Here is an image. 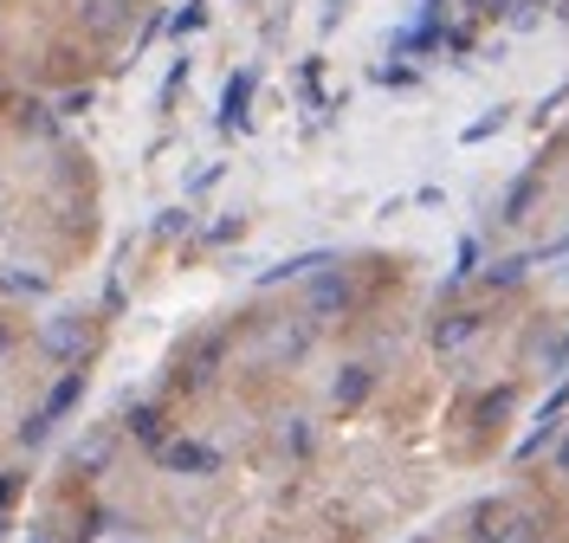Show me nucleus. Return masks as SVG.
Wrapping results in <instances>:
<instances>
[{
    "mask_svg": "<svg viewBox=\"0 0 569 543\" xmlns=\"http://www.w3.org/2000/svg\"><path fill=\"white\" fill-rule=\"evenodd\" d=\"M91 311H52L46 324L33 330V350L46 362H59V369H84V356H91Z\"/></svg>",
    "mask_w": 569,
    "mask_h": 543,
    "instance_id": "1",
    "label": "nucleus"
},
{
    "mask_svg": "<svg viewBox=\"0 0 569 543\" xmlns=\"http://www.w3.org/2000/svg\"><path fill=\"white\" fill-rule=\"evenodd\" d=\"M350 311H356V279L343 265H330V272H318V279L305 285V318H311V324H337V318H350Z\"/></svg>",
    "mask_w": 569,
    "mask_h": 543,
    "instance_id": "2",
    "label": "nucleus"
},
{
    "mask_svg": "<svg viewBox=\"0 0 569 543\" xmlns=\"http://www.w3.org/2000/svg\"><path fill=\"white\" fill-rule=\"evenodd\" d=\"M156 466L176 472V479H213V472L227 466V460H220V446H208V440L176 434L169 446H162V453H156Z\"/></svg>",
    "mask_w": 569,
    "mask_h": 543,
    "instance_id": "3",
    "label": "nucleus"
},
{
    "mask_svg": "<svg viewBox=\"0 0 569 543\" xmlns=\"http://www.w3.org/2000/svg\"><path fill=\"white\" fill-rule=\"evenodd\" d=\"M369 395H376V362H343V369L330 375V408H337V414H356Z\"/></svg>",
    "mask_w": 569,
    "mask_h": 543,
    "instance_id": "4",
    "label": "nucleus"
},
{
    "mask_svg": "<svg viewBox=\"0 0 569 543\" xmlns=\"http://www.w3.org/2000/svg\"><path fill=\"white\" fill-rule=\"evenodd\" d=\"M252 91H259V66H240V72L227 78V91H220V130H227V137H240V130H247Z\"/></svg>",
    "mask_w": 569,
    "mask_h": 543,
    "instance_id": "5",
    "label": "nucleus"
},
{
    "mask_svg": "<svg viewBox=\"0 0 569 543\" xmlns=\"http://www.w3.org/2000/svg\"><path fill=\"white\" fill-rule=\"evenodd\" d=\"M220 356H227V330H213L194 343V356H181V389H208L220 375Z\"/></svg>",
    "mask_w": 569,
    "mask_h": 543,
    "instance_id": "6",
    "label": "nucleus"
},
{
    "mask_svg": "<svg viewBox=\"0 0 569 543\" xmlns=\"http://www.w3.org/2000/svg\"><path fill=\"white\" fill-rule=\"evenodd\" d=\"M330 265H337L330 253H291V259H279V265H259V279H252V285L272 291V285H284V279H305V285H311V279L330 272Z\"/></svg>",
    "mask_w": 569,
    "mask_h": 543,
    "instance_id": "7",
    "label": "nucleus"
},
{
    "mask_svg": "<svg viewBox=\"0 0 569 543\" xmlns=\"http://www.w3.org/2000/svg\"><path fill=\"white\" fill-rule=\"evenodd\" d=\"M479 330H486V311H447V318L433 324V350H440V356H453V350H466Z\"/></svg>",
    "mask_w": 569,
    "mask_h": 543,
    "instance_id": "8",
    "label": "nucleus"
},
{
    "mask_svg": "<svg viewBox=\"0 0 569 543\" xmlns=\"http://www.w3.org/2000/svg\"><path fill=\"white\" fill-rule=\"evenodd\" d=\"M78 13H84V33H98V39H117L123 27H130V13H137V0H84Z\"/></svg>",
    "mask_w": 569,
    "mask_h": 543,
    "instance_id": "9",
    "label": "nucleus"
},
{
    "mask_svg": "<svg viewBox=\"0 0 569 543\" xmlns=\"http://www.w3.org/2000/svg\"><path fill=\"white\" fill-rule=\"evenodd\" d=\"M110 453H117V434H110V428H98V434H84L78 446H71L66 466H71V472H84V479H98V472L110 466Z\"/></svg>",
    "mask_w": 569,
    "mask_h": 543,
    "instance_id": "10",
    "label": "nucleus"
},
{
    "mask_svg": "<svg viewBox=\"0 0 569 543\" xmlns=\"http://www.w3.org/2000/svg\"><path fill=\"white\" fill-rule=\"evenodd\" d=\"M123 434L142 440L149 453H162V446H169V428H162V408H156V401H137V408L123 414Z\"/></svg>",
    "mask_w": 569,
    "mask_h": 543,
    "instance_id": "11",
    "label": "nucleus"
},
{
    "mask_svg": "<svg viewBox=\"0 0 569 543\" xmlns=\"http://www.w3.org/2000/svg\"><path fill=\"white\" fill-rule=\"evenodd\" d=\"M537 188H543V175H537V169H531V175H518L511 188H505V201H498V220H505V227H518V220L537 208Z\"/></svg>",
    "mask_w": 569,
    "mask_h": 543,
    "instance_id": "12",
    "label": "nucleus"
},
{
    "mask_svg": "<svg viewBox=\"0 0 569 543\" xmlns=\"http://www.w3.org/2000/svg\"><path fill=\"white\" fill-rule=\"evenodd\" d=\"M78 401H84V369H66V375H59V382L46 389V401H39V408H46L52 421H66L71 408H78Z\"/></svg>",
    "mask_w": 569,
    "mask_h": 543,
    "instance_id": "13",
    "label": "nucleus"
},
{
    "mask_svg": "<svg viewBox=\"0 0 569 543\" xmlns=\"http://www.w3.org/2000/svg\"><path fill=\"white\" fill-rule=\"evenodd\" d=\"M0 291L7 298H46L52 272H39V265H0Z\"/></svg>",
    "mask_w": 569,
    "mask_h": 543,
    "instance_id": "14",
    "label": "nucleus"
},
{
    "mask_svg": "<svg viewBox=\"0 0 569 543\" xmlns=\"http://www.w3.org/2000/svg\"><path fill=\"white\" fill-rule=\"evenodd\" d=\"M13 123H20V137H39V143H46V137H59V123H66V117H59V104H39V98H27Z\"/></svg>",
    "mask_w": 569,
    "mask_h": 543,
    "instance_id": "15",
    "label": "nucleus"
},
{
    "mask_svg": "<svg viewBox=\"0 0 569 543\" xmlns=\"http://www.w3.org/2000/svg\"><path fill=\"white\" fill-rule=\"evenodd\" d=\"M531 265H537V253H505V259H492V265H486V285H492V291L525 285V279H531Z\"/></svg>",
    "mask_w": 569,
    "mask_h": 543,
    "instance_id": "16",
    "label": "nucleus"
},
{
    "mask_svg": "<svg viewBox=\"0 0 569 543\" xmlns=\"http://www.w3.org/2000/svg\"><path fill=\"white\" fill-rule=\"evenodd\" d=\"M311 446H318L311 421H305V414H284V421H279V453H284V460H311Z\"/></svg>",
    "mask_w": 569,
    "mask_h": 543,
    "instance_id": "17",
    "label": "nucleus"
},
{
    "mask_svg": "<svg viewBox=\"0 0 569 543\" xmlns=\"http://www.w3.org/2000/svg\"><path fill=\"white\" fill-rule=\"evenodd\" d=\"M13 440H20V446H27V453H39V446H46V440H52V414H46V408H33V414H27V421H20V428H13Z\"/></svg>",
    "mask_w": 569,
    "mask_h": 543,
    "instance_id": "18",
    "label": "nucleus"
},
{
    "mask_svg": "<svg viewBox=\"0 0 569 543\" xmlns=\"http://www.w3.org/2000/svg\"><path fill=\"white\" fill-rule=\"evenodd\" d=\"M201 27H208V0H188V7L169 13V33H176V39H194Z\"/></svg>",
    "mask_w": 569,
    "mask_h": 543,
    "instance_id": "19",
    "label": "nucleus"
},
{
    "mask_svg": "<svg viewBox=\"0 0 569 543\" xmlns=\"http://www.w3.org/2000/svg\"><path fill=\"white\" fill-rule=\"evenodd\" d=\"M505 123H511V104H498V110H486L479 123H466V130H460V143H486V137H498Z\"/></svg>",
    "mask_w": 569,
    "mask_h": 543,
    "instance_id": "20",
    "label": "nucleus"
},
{
    "mask_svg": "<svg viewBox=\"0 0 569 543\" xmlns=\"http://www.w3.org/2000/svg\"><path fill=\"white\" fill-rule=\"evenodd\" d=\"M505 414H511V382L479 401V428H505Z\"/></svg>",
    "mask_w": 569,
    "mask_h": 543,
    "instance_id": "21",
    "label": "nucleus"
},
{
    "mask_svg": "<svg viewBox=\"0 0 569 543\" xmlns=\"http://www.w3.org/2000/svg\"><path fill=\"white\" fill-rule=\"evenodd\" d=\"M472 272H479V240L466 233V240H460V259H453V272H447V285H466Z\"/></svg>",
    "mask_w": 569,
    "mask_h": 543,
    "instance_id": "22",
    "label": "nucleus"
},
{
    "mask_svg": "<svg viewBox=\"0 0 569 543\" xmlns=\"http://www.w3.org/2000/svg\"><path fill=\"white\" fill-rule=\"evenodd\" d=\"M305 104L330 110V104H323V59H305Z\"/></svg>",
    "mask_w": 569,
    "mask_h": 543,
    "instance_id": "23",
    "label": "nucleus"
},
{
    "mask_svg": "<svg viewBox=\"0 0 569 543\" xmlns=\"http://www.w3.org/2000/svg\"><path fill=\"white\" fill-rule=\"evenodd\" d=\"M240 233H247V214H227V220L208 227V247H227V240H240Z\"/></svg>",
    "mask_w": 569,
    "mask_h": 543,
    "instance_id": "24",
    "label": "nucleus"
},
{
    "mask_svg": "<svg viewBox=\"0 0 569 543\" xmlns=\"http://www.w3.org/2000/svg\"><path fill=\"white\" fill-rule=\"evenodd\" d=\"M91 104H98V91H91V84H78V91H66V98H59V117H84Z\"/></svg>",
    "mask_w": 569,
    "mask_h": 543,
    "instance_id": "25",
    "label": "nucleus"
},
{
    "mask_svg": "<svg viewBox=\"0 0 569 543\" xmlns=\"http://www.w3.org/2000/svg\"><path fill=\"white\" fill-rule=\"evenodd\" d=\"M188 227H194L188 208H162V220H156V233H162V240H176V233H188Z\"/></svg>",
    "mask_w": 569,
    "mask_h": 543,
    "instance_id": "26",
    "label": "nucleus"
},
{
    "mask_svg": "<svg viewBox=\"0 0 569 543\" xmlns=\"http://www.w3.org/2000/svg\"><path fill=\"white\" fill-rule=\"evenodd\" d=\"M537 20H543V0H518V7H511V27H518V33H531Z\"/></svg>",
    "mask_w": 569,
    "mask_h": 543,
    "instance_id": "27",
    "label": "nucleus"
},
{
    "mask_svg": "<svg viewBox=\"0 0 569 543\" xmlns=\"http://www.w3.org/2000/svg\"><path fill=\"white\" fill-rule=\"evenodd\" d=\"M188 66H194V59H176V66H169V78H162V110L176 104V91H181V78H188Z\"/></svg>",
    "mask_w": 569,
    "mask_h": 543,
    "instance_id": "28",
    "label": "nucleus"
},
{
    "mask_svg": "<svg viewBox=\"0 0 569 543\" xmlns=\"http://www.w3.org/2000/svg\"><path fill=\"white\" fill-rule=\"evenodd\" d=\"M382 84H395V91H408V84H421V72H415V66H382Z\"/></svg>",
    "mask_w": 569,
    "mask_h": 543,
    "instance_id": "29",
    "label": "nucleus"
},
{
    "mask_svg": "<svg viewBox=\"0 0 569 543\" xmlns=\"http://www.w3.org/2000/svg\"><path fill=\"white\" fill-rule=\"evenodd\" d=\"M550 472L569 479V421H563V434H557V446H550Z\"/></svg>",
    "mask_w": 569,
    "mask_h": 543,
    "instance_id": "30",
    "label": "nucleus"
},
{
    "mask_svg": "<svg viewBox=\"0 0 569 543\" xmlns=\"http://www.w3.org/2000/svg\"><path fill=\"white\" fill-rule=\"evenodd\" d=\"M220 175H227V162H208V169H201V175L188 181V194H208V188H213V181H220Z\"/></svg>",
    "mask_w": 569,
    "mask_h": 543,
    "instance_id": "31",
    "label": "nucleus"
},
{
    "mask_svg": "<svg viewBox=\"0 0 569 543\" xmlns=\"http://www.w3.org/2000/svg\"><path fill=\"white\" fill-rule=\"evenodd\" d=\"M13 499H20V472H0V517L13 511Z\"/></svg>",
    "mask_w": 569,
    "mask_h": 543,
    "instance_id": "32",
    "label": "nucleus"
},
{
    "mask_svg": "<svg viewBox=\"0 0 569 543\" xmlns=\"http://www.w3.org/2000/svg\"><path fill=\"white\" fill-rule=\"evenodd\" d=\"M447 52H472V27H447Z\"/></svg>",
    "mask_w": 569,
    "mask_h": 543,
    "instance_id": "33",
    "label": "nucleus"
},
{
    "mask_svg": "<svg viewBox=\"0 0 569 543\" xmlns=\"http://www.w3.org/2000/svg\"><path fill=\"white\" fill-rule=\"evenodd\" d=\"M104 311H110V318L123 311V279H110V285H104Z\"/></svg>",
    "mask_w": 569,
    "mask_h": 543,
    "instance_id": "34",
    "label": "nucleus"
},
{
    "mask_svg": "<svg viewBox=\"0 0 569 543\" xmlns=\"http://www.w3.org/2000/svg\"><path fill=\"white\" fill-rule=\"evenodd\" d=\"M27 543H59V531H52V524H33V531H27Z\"/></svg>",
    "mask_w": 569,
    "mask_h": 543,
    "instance_id": "35",
    "label": "nucleus"
},
{
    "mask_svg": "<svg viewBox=\"0 0 569 543\" xmlns=\"http://www.w3.org/2000/svg\"><path fill=\"white\" fill-rule=\"evenodd\" d=\"M550 362H557V369H563V362H569V336H563V343H557V350H550Z\"/></svg>",
    "mask_w": 569,
    "mask_h": 543,
    "instance_id": "36",
    "label": "nucleus"
},
{
    "mask_svg": "<svg viewBox=\"0 0 569 543\" xmlns=\"http://www.w3.org/2000/svg\"><path fill=\"white\" fill-rule=\"evenodd\" d=\"M7 350H13V330L0 324V356H7Z\"/></svg>",
    "mask_w": 569,
    "mask_h": 543,
    "instance_id": "37",
    "label": "nucleus"
},
{
    "mask_svg": "<svg viewBox=\"0 0 569 543\" xmlns=\"http://www.w3.org/2000/svg\"><path fill=\"white\" fill-rule=\"evenodd\" d=\"M7 524H13V517H0V537H7Z\"/></svg>",
    "mask_w": 569,
    "mask_h": 543,
    "instance_id": "38",
    "label": "nucleus"
},
{
    "mask_svg": "<svg viewBox=\"0 0 569 543\" xmlns=\"http://www.w3.org/2000/svg\"><path fill=\"white\" fill-rule=\"evenodd\" d=\"M408 543H433V537H408Z\"/></svg>",
    "mask_w": 569,
    "mask_h": 543,
    "instance_id": "39",
    "label": "nucleus"
},
{
    "mask_svg": "<svg viewBox=\"0 0 569 543\" xmlns=\"http://www.w3.org/2000/svg\"><path fill=\"white\" fill-rule=\"evenodd\" d=\"M0 104H7V91H0Z\"/></svg>",
    "mask_w": 569,
    "mask_h": 543,
    "instance_id": "40",
    "label": "nucleus"
}]
</instances>
